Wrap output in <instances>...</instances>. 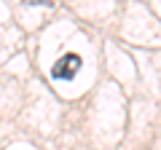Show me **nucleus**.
<instances>
[{
  "label": "nucleus",
  "instance_id": "obj_1",
  "mask_svg": "<svg viewBox=\"0 0 161 150\" xmlns=\"http://www.w3.org/2000/svg\"><path fill=\"white\" fill-rule=\"evenodd\" d=\"M78 70H80V56L78 54H64L51 67V78H57V81H73Z\"/></svg>",
  "mask_w": 161,
  "mask_h": 150
}]
</instances>
